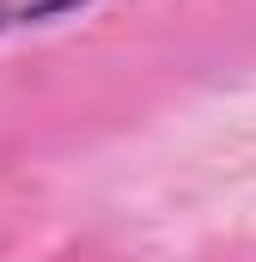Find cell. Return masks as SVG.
Listing matches in <instances>:
<instances>
[{
	"mask_svg": "<svg viewBox=\"0 0 256 262\" xmlns=\"http://www.w3.org/2000/svg\"><path fill=\"white\" fill-rule=\"evenodd\" d=\"M67 6H79V0H0V31H12V25H37V18H55Z\"/></svg>",
	"mask_w": 256,
	"mask_h": 262,
	"instance_id": "1",
	"label": "cell"
}]
</instances>
